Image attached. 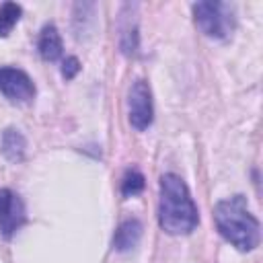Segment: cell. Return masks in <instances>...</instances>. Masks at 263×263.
Masks as SVG:
<instances>
[{"label": "cell", "instance_id": "1", "mask_svg": "<svg viewBox=\"0 0 263 263\" xmlns=\"http://www.w3.org/2000/svg\"><path fill=\"white\" fill-rule=\"evenodd\" d=\"M160 228L173 236L189 234L195 230L199 216L197 205L179 175L166 173L160 179V203H158Z\"/></svg>", "mask_w": 263, "mask_h": 263}, {"label": "cell", "instance_id": "2", "mask_svg": "<svg viewBox=\"0 0 263 263\" xmlns=\"http://www.w3.org/2000/svg\"><path fill=\"white\" fill-rule=\"evenodd\" d=\"M214 222L218 232L238 251H253L261 240L259 220L249 212L242 195L218 201L214 208Z\"/></svg>", "mask_w": 263, "mask_h": 263}, {"label": "cell", "instance_id": "3", "mask_svg": "<svg viewBox=\"0 0 263 263\" xmlns=\"http://www.w3.org/2000/svg\"><path fill=\"white\" fill-rule=\"evenodd\" d=\"M195 25L212 39H226L234 31V6L228 2H195Z\"/></svg>", "mask_w": 263, "mask_h": 263}, {"label": "cell", "instance_id": "4", "mask_svg": "<svg viewBox=\"0 0 263 263\" xmlns=\"http://www.w3.org/2000/svg\"><path fill=\"white\" fill-rule=\"evenodd\" d=\"M127 115H129V123L136 129H146L152 123L154 117V109H152V95L150 88L144 80H136L129 86L127 92Z\"/></svg>", "mask_w": 263, "mask_h": 263}, {"label": "cell", "instance_id": "5", "mask_svg": "<svg viewBox=\"0 0 263 263\" xmlns=\"http://www.w3.org/2000/svg\"><path fill=\"white\" fill-rule=\"evenodd\" d=\"M0 92L12 103H29L35 97V84L27 72L10 66L0 68Z\"/></svg>", "mask_w": 263, "mask_h": 263}, {"label": "cell", "instance_id": "6", "mask_svg": "<svg viewBox=\"0 0 263 263\" xmlns=\"http://www.w3.org/2000/svg\"><path fill=\"white\" fill-rule=\"evenodd\" d=\"M25 220L27 212L23 199L10 189H0V234L10 238L25 224Z\"/></svg>", "mask_w": 263, "mask_h": 263}, {"label": "cell", "instance_id": "7", "mask_svg": "<svg viewBox=\"0 0 263 263\" xmlns=\"http://www.w3.org/2000/svg\"><path fill=\"white\" fill-rule=\"evenodd\" d=\"M142 236V222L136 218H129L121 222L113 236V249L115 251H129L140 242Z\"/></svg>", "mask_w": 263, "mask_h": 263}, {"label": "cell", "instance_id": "8", "mask_svg": "<svg viewBox=\"0 0 263 263\" xmlns=\"http://www.w3.org/2000/svg\"><path fill=\"white\" fill-rule=\"evenodd\" d=\"M25 150H27V142L23 138V134L14 127H8L2 132V140H0V152L6 160L10 162H21L25 158Z\"/></svg>", "mask_w": 263, "mask_h": 263}, {"label": "cell", "instance_id": "9", "mask_svg": "<svg viewBox=\"0 0 263 263\" xmlns=\"http://www.w3.org/2000/svg\"><path fill=\"white\" fill-rule=\"evenodd\" d=\"M39 53L45 62H55L62 55V37L55 25H45L39 35Z\"/></svg>", "mask_w": 263, "mask_h": 263}, {"label": "cell", "instance_id": "10", "mask_svg": "<svg viewBox=\"0 0 263 263\" xmlns=\"http://www.w3.org/2000/svg\"><path fill=\"white\" fill-rule=\"evenodd\" d=\"M21 6L14 2H4L0 6V37H6L14 29V25L21 18Z\"/></svg>", "mask_w": 263, "mask_h": 263}, {"label": "cell", "instance_id": "11", "mask_svg": "<svg viewBox=\"0 0 263 263\" xmlns=\"http://www.w3.org/2000/svg\"><path fill=\"white\" fill-rule=\"evenodd\" d=\"M142 191H144V175L140 171H136V168L127 171L123 181H121V193L125 197H134V195H138Z\"/></svg>", "mask_w": 263, "mask_h": 263}, {"label": "cell", "instance_id": "12", "mask_svg": "<svg viewBox=\"0 0 263 263\" xmlns=\"http://www.w3.org/2000/svg\"><path fill=\"white\" fill-rule=\"evenodd\" d=\"M78 70H80V62H78L74 55H70V58L64 60V66H62L64 78H74V76L78 74Z\"/></svg>", "mask_w": 263, "mask_h": 263}]
</instances>
